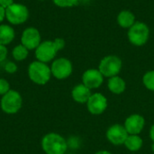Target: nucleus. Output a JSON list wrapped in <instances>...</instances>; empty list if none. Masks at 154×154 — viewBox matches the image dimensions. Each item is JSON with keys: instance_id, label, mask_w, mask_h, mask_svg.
Instances as JSON below:
<instances>
[{"instance_id": "f257e3e1", "label": "nucleus", "mask_w": 154, "mask_h": 154, "mask_svg": "<svg viewBox=\"0 0 154 154\" xmlns=\"http://www.w3.org/2000/svg\"><path fill=\"white\" fill-rule=\"evenodd\" d=\"M41 145L45 154H65L68 150L67 141L57 133L45 134L42 139Z\"/></svg>"}, {"instance_id": "f03ea898", "label": "nucleus", "mask_w": 154, "mask_h": 154, "mask_svg": "<svg viewBox=\"0 0 154 154\" xmlns=\"http://www.w3.org/2000/svg\"><path fill=\"white\" fill-rule=\"evenodd\" d=\"M27 73L31 81L39 86L47 84L52 76L51 67L47 63L39 60H34L29 64Z\"/></svg>"}, {"instance_id": "7ed1b4c3", "label": "nucleus", "mask_w": 154, "mask_h": 154, "mask_svg": "<svg viewBox=\"0 0 154 154\" xmlns=\"http://www.w3.org/2000/svg\"><path fill=\"white\" fill-rule=\"evenodd\" d=\"M22 106L23 97L21 94L16 90L11 89L1 97L0 107L2 111L7 115H14L18 113Z\"/></svg>"}, {"instance_id": "20e7f679", "label": "nucleus", "mask_w": 154, "mask_h": 154, "mask_svg": "<svg viewBox=\"0 0 154 154\" xmlns=\"http://www.w3.org/2000/svg\"><path fill=\"white\" fill-rule=\"evenodd\" d=\"M29 18V10L23 4L14 3L5 9V19L13 25L24 23Z\"/></svg>"}, {"instance_id": "39448f33", "label": "nucleus", "mask_w": 154, "mask_h": 154, "mask_svg": "<svg viewBox=\"0 0 154 154\" xmlns=\"http://www.w3.org/2000/svg\"><path fill=\"white\" fill-rule=\"evenodd\" d=\"M129 42L135 46L144 45L150 36V29L148 25L142 22H135V23L128 29Z\"/></svg>"}, {"instance_id": "423d86ee", "label": "nucleus", "mask_w": 154, "mask_h": 154, "mask_svg": "<svg viewBox=\"0 0 154 154\" xmlns=\"http://www.w3.org/2000/svg\"><path fill=\"white\" fill-rule=\"evenodd\" d=\"M122 60L116 55H108L103 58L99 63L98 70L106 78L118 76L122 69Z\"/></svg>"}, {"instance_id": "0eeeda50", "label": "nucleus", "mask_w": 154, "mask_h": 154, "mask_svg": "<svg viewBox=\"0 0 154 154\" xmlns=\"http://www.w3.org/2000/svg\"><path fill=\"white\" fill-rule=\"evenodd\" d=\"M36 60L49 63L50 61L54 60L58 51H60L54 42V41H43L42 42L39 46L34 50Z\"/></svg>"}, {"instance_id": "6e6552de", "label": "nucleus", "mask_w": 154, "mask_h": 154, "mask_svg": "<svg viewBox=\"0 0 154 154\" xmlns=\"http://www.w3.org/2000/svg\"><path fill=\"white\" fill-rule=\"evenodd\" d=\"M51 75L57 79H68L73 71L71 61L67 58L55 59L51 65Z\"/></svg>"}, {"instance_id": "1a4fd4ad", "label": "nucleus", "mask_w": 154, "mask_h": 154, "mask_svg": "<svg viewBox=\"0 0 154 154\" xmlns=\"http://www.w3.org/2000/svg\"><path fill=\"white\" fill-rule=\"evenodd\" d=\"M42 42V36L39 30L35 27H28L24 29L21 35V44L29 51L35 50Z\"/></svg>"}, {"instance_id": "9d476101", "label": "nucleus", "mask_w": 154, "mask_h": 154, "mask_svg": "<svg viewBox=\"0 0 154 154\" xmlns=\"http://www.w3.org/2000/svg\"><path fill=\"white\" fill-rule=\"evenodd\" d=\"M88 112L92 115L97 116L103 114L107 108V99L101 93H94L90 96L86 103Z\"/></svg>"}, {"instance_id": "9b49d317", "label": "nucleus", "mask_w": 154, "mask_h": 154, "mask_svg": "<svg viewBox=\"0 0 154 154\" xmlns=\"http://www.w3.org/2000/svg\"><path fill=\"white\" fill-rule=\"evenodd\" d=\"M128 133L124 125L116 124L110 126L106 131V138L114 145H122L125 143Z\"/></svg>"}, {"instance_id": "f8f14e48", "label": "nucleus", "mask_w": 154, "mask_h": 154, "mask_svg": "<svg viewBox=\"0 0 154 154\" xmlns=\"http://www.w3.org/2000/svg\"><path fill=\"white\" fill-rule=\"evenodd\" d=\"M104 82V76L97 69H87L82 75V84L89 89L99 88Z\"/></svg>"}, {"instance_id": "ddd939ff", "label": "nucleus", "mask_w": 154, "mask_h": 154, "mask_svg": "<svg viewBox=\"0 0 154 154\" xmlns=\"http://www.w3.org/2000/svg\"><path fill=\"white\" fill-rule=\"evenodd\" d=\"M145 125L144 117L138 114H134L129 116L125 121V128L126 129L128 134H140L143 130Z\"/></svg>"}, {"instance_id": "4468645a", "label": "nucleus", "mask_w": 154, "mask_h": 154, "mask_svg": "<svg viewBox=\"0 0 154 154\" xmlns=\"http://www.w3.org/2000/svg\"><path fill=\"white\" fill-rule=\"evenodd\" d=\"M91 95V89H89L84 84H79L75 86L71 91V97L73 100L79 104H86Z\"/></svg>"}, {"instance_id": "2eb2a0df", "label": "nucleus", "mask_w": 154, "mask_h": 154, "mask_svg": "<svg viewBox=\"0 0 154 154\" xmlns=\"http://www.w3.org/2000/svg\"><path fill=\"white\" fill-rule=\"evenodd\" d=\"M15 37L14 29L9 25L1 23L0 24V44L1 45H8L10 44Z\"/></svg>"}, {"instance_id": "dca6fc26", "label": "nucleus", "mask_w": 154, "mask_h": 154, "mask_svg": "<svg viewBox=\"0 0 154 154\" xmlns=\"http://www.w3.org/2000/svg\"><path fill=\"white\" fill-rule=\"evenodd\" d=\"M107 88L110 92L119 95L125 92L126 88V83L125 81L119 76H115L112 78H109L107 82Z\"/></svg>"}, {"instance_id": "f3484780", "label": "nucleus", "mask_w": 154, "mask_h": 154, "mask_svg": "<svg viewBox=\"0 0 154 154\" xmlns=\"http://www.w3.org/2000/svg\"><path fill=\"white\" fill-rule=\"evenodd\" d=\"M117 23L122 28L129 29L135 23V16L129 10H123L118 14L117 16Z\"/></svg>"}, {"instance_id": "a211bd4d", "label": "nucleus", "mask_w": 154, "mask_h": 154, "mask_svg": "<svg viewBox=\"0 0 154 154\" xmlns=\"http://www.w3.org/2000/svg\"><path fill=\"white\" fill-rule=\"evenodd\" d=\"M143 141L139 134H128L124 145L130 152H137L143 147Z\"/></svg>"}, {"instance_id": "6ab92c4d", "label": "nucleus", "mask_w": 154, "mask_h": 154, "mask_svg": "<svg viewBox=\"0 0 154 154\" xmlns=\"http://www.w3.org/2000/svg\"><path fill=\"white\" fill-rule=\"evenodd\" d=\"M29 55V50L23 44H18L12 50V57L15 61H23L27 59Z\"/></svg>"}, {"instance_id": "aec40b11", "label": "nucleus", "mask_w": 154, "mask_h": 154, "mask_svg": "<svg viewBox=\"0 0 154 154\" xmlns=\"http://www.w3.org/2000/svg\"><path fill=\"white\" fill-rule=\"evenodd\" d=\"M143 83L147 89L154 91V70H150L143 75Z\"/></svg>"}, {"instance_id": "412c9836", "label": "nucleus", "mask_w": 154, "mask_h": 154, "mask_svg": "<svg viewBox=\"0 0 154 154\" xmlns=\"http://www.w3.org/2000/svg\"><path fill=\"white\" fill-rule=\"evenodd\" d=\"M79 0H52L53 4L61 8H69L78 5Z\"/></svg>"}, {"instance_id": "4be33fe9", "label": "nucleus", "mask_w": 154, "mask_h": 154, "mask_svg": "<svg viewBox=\"0 0 154 154\" xmlns=\"http://www.w3.org/2000/svg\"><path fill=\"white\" fill-rule=\"evenodd\" d=\"M11 88H10V84L9 82L5 79H0V96H4L5 95L8 91H10Z\"/></svg>"}, {"instance_id": "5701e85b", "label": "nucleus", "mask_w": 154, "mask_h": 154, "mask_svg": "<svg viewBox=\"0 0 154 154\" xmlns=\"http://www.w3.org/2000/svg\"><path fill=\"white\" fill-rule=\"evenodd\" d=\"M4 69H5V72H7L9 74H14V73H15L17 71L18 67H17L15 62H14V61H7L5 64V66H4Z\"/></svg>"}, {"instance_id": "b1692460", "label": "nucleus", "mask_w": 154, "mask_h": 154, "mask_svg": "<svg viewBox=\"0 0 154 154\" xmlns=\"http://www.w3.org/2000/svg\"><path fill=\"white\" fill-rule=\"evenodd\" d=\"M7 55H8V50L6 46L0 44V63L4 62L6 60Z\"/></svg>"}, {"instance_id": "393cba45", "label": "nucleus", "mask_w": 154, "mask_h": 154, "mask_svg": "<svg viewBox=\"0 0 154 154\" xmlns=\"http://www.w3.org/2000/svg\"><path fill=\"white\" fill-rule=\"evenodd\" d=\"M53 41H54V42H55V44H56L59 51H61L65 47V41L62 38H56Z\"/></svg>"}, {"instance_id": "a878e982", "label": "nucleus", "mask_w": 154, "mask_h": 154, "mask_svg": "<svg viewBox=\"0 0 154 154\" xmlns=\"http://www.w3.org/2000/svg\"><path fill=\"white\" fill-rule=\"evenodd\" d=\"M14 3V0H0V5L6 9L10 5H12Z\"/></svg>"}, {"instance_id": "bb28decb", "label": "nucleus", "mask_w": 154, "mask_h": 154, "mask_svg": "<svg viewBox=\"0 0 154 154\" xmlns=\"http://www.w3.org/2000/svg\"><path fill=\"white\" fill-rule=\"evenodd\" d=\"M5 19V9L0 5V24L4 22Z\"/></svg>"}, {"instance_id": "cd10ccee", "label": "nucleus", "mask_w": 154, "mask_h": 154, "mask_svg": "<svg viewBox=\"0 0 154 154\" xmlns=\"http://www.w3.org/2000/svg\"><path fill=\"white\" fill-rule=\"evenodd\" d=\"M150 138L152 141V143H154V124L150 129Z\"/></svg>"}, {"instance_id": "c85d7f7f", "label": "nucleus", "mask_w": 154, "mask_h": 154, "mask_svg": "<svg viewBox=\"0 0 154 154\" xmlns=\"http://www.w3.org/2000/svg\"><path fill=\"white\" fill-rule=\"evenodd\" d=\"M95 154H113L112 152H108V151H98Z\"/></svg>"}, {"instance_id": "c756f323", "label": "nucleus", "mask_w": 154, "mask_h": 154, "mask_svg": "<svg viewBox=\"0 0 154 154\" xmlns=\"http://www.w3.org/2000/svg\"><path fill=\"white\" fill-rule=\"evenodd\" d=\"M152 151L154 152V143H153V144H152Z\"/></svg>"}, {"instance_id": "7c9ffc66", "label": "nucleus", "mask_w": 154, "mask_h": 154, "mask_svg": "<svg viewBox=\"0 0 154 154\" xmlns=\"http://www.w3.org/2000/svg\"><path fill=\"white\" fill-rule=\"evenodd\" d=\"M153 154H154V153H153Z\"/></svg>"}]
</instances>
